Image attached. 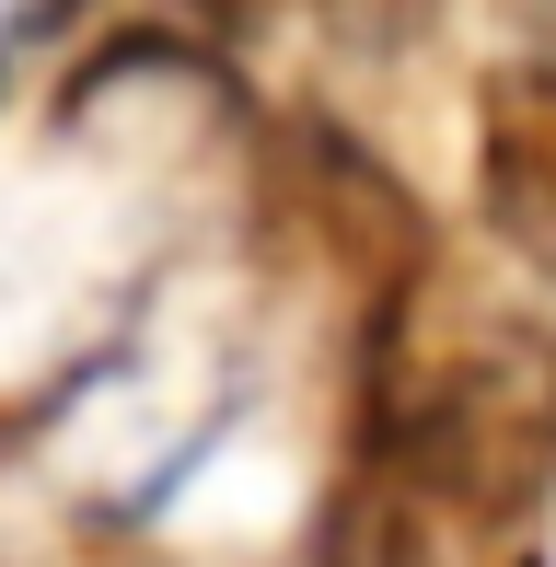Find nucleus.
<instances>
[{
	"label": "nucleus",
	"instance_id": "obj_1",
	"mask_svg": "<svg viewBox=\"0 0 556 567\" xmlns=\"http://www.w3.org/2000/svg\"><path fill=\"white\" fill-rule=\"evenodd\" d=\"M348 475L511 545L556 498V324L452 301L441 278L383 301L360 337V429Z\"/></svg>",
	"mask_w": 556,
	"mask_h": 567
},
{
	"label": "nucleus",
	"instance_id": "obj_2",
	"mask_svg": "<svg viewBox=\"0 0 556 567\" xmlns=\"http://www.w3.org/2000/svg\"><path fill=\"white\" fill-rule=\"evenodd\" d=\"M267 209L360 313H383V301L441 278V231L406 197V174L325 105H278L267 116Z\"/></svg>",
	"mask_w": 556,
	"mask_h": 567
},
{
	"label": "nucleus",
	"instance_id": "obj_3",
	"mask_svg": "<svg viewBox=\"0 0 556 567\" xmlns=\"http://www.w3.org/2000/svg\"><path fill=\"white\" fill-rule=\"evenodd\" d=\"M475 231L556 290V59H511L475 93Z\"/></svg>",
	"mask_w": 556,
	"mask_h": 567
},
{
	"label": "nucleus",
	"instance_id": "obj_4",
	"mask_svg": "<svg viewBox=\"0 0 556 567\" xmlns=\"http://www.w3.org/2000/svg\"><path fill=\"white\" fill-rule=\"evenodd\" d=\"M301 12L337 23V35H348V47H371V59H394V47H418V35H429V12H441V0H301Z\"/></svg>",
	"mask_w": 556,
	"mask_h": 567
},
{
	"label": "nucleus",
	"instance_id": "obj_5",
	"mask_svg": "<svg viewBox=\"0 0 556 567\" xmlns=\"http://www.w3.org/2000/svg\"><path fill=\"white\" fill-rule=\"evenodd\" d=\"M278 23V0H174V35H256Z\"/></svg>",
	"mask_w": 556,
	"mask_h": 567
},
{
	"label": "nucleus",
	"instance_id": "obj_6",
	"mask_svg": "<svg viewBox=\"0 0 556 567\" xmlns=\"http://www.w3.org/2000/svg\"><path fill=\"white\" fill-rule=\"evenodd\" d=\"M498 12H511L522 35H534V59H556V0H498Z\"/></svg>",
	"mask_w": 556,
	"mask_h": 567
}]
</instances>
